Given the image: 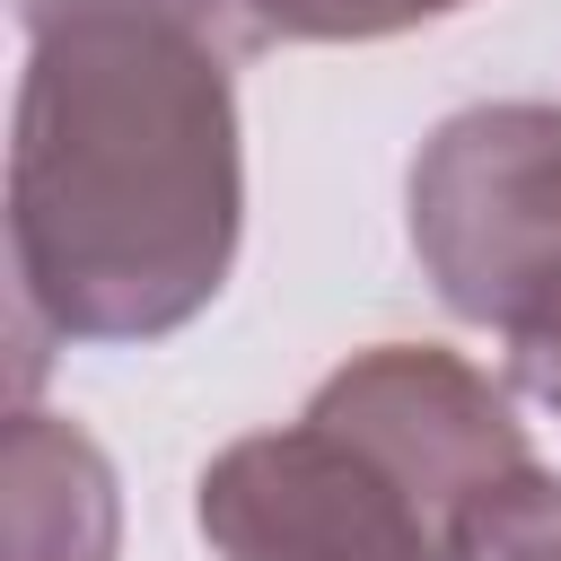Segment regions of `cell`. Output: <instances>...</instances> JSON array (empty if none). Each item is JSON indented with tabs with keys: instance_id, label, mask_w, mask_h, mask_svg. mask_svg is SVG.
<instances>
[{
	"instance_id": "obj_1",
	"label": "cell",
	"mask_w": 561,
	"mask_h": 561,
	"mask_svg": "<svg viewBox=\"0 0 561 561\" xmlns=\"http://www.w3.org/2000/svg\"><path fill=\"white\" fill-rule=\"evenodd\" d=\"M9 280L53 342H158L193 324L245 219L237 0H18Z\"/></svg>"
},
{
	"instance_id": "obj_2",
	"label": "cell",
	"mask_w": 561,
	"mask_h": 561,
	"mask_svg": "<svg viewBox=\"0 0 561 561\" xmlns=\"http://www.w3.org/2000/svg\"><path fill=\"white\" fill-rule=\"evenodd\" d=\"M412 254L465 324L561 316V105H465L412 158Z\"/></svg>"
},
{
	"instance_id": "obj_3",
	"label": "cell",
	"mask_w": 561,
	"mask_h": 561,
	"mask_svg": "<svg viewBox=\"0 0 561 561\" xmlns=\"http://www.w3.org/2000/svg\"><path fill=\"white\" fill-rule=\"evenodd\" d=\"M193 517L219 561H447L430 500L324 412L219 447Z\"/></svg>"
},
{
	"instance_id": "obj_4",
	"label": "cell",
	"mask_w": 561,
	"mask_h": 561,
	"mask_svg": "<svg viewBox=\"0 0 561 561\" xmlns=\"http://www.w3.org/2000/svg\"><path fill=\"white\" fill-rule=\"evenodd\" d=\"M333 430H351L359 447H377L421 500L438 526H456L491 482H508L517 465H535L508 394L465 368L456 351H430V342H377L359 351L351 368H333L316 386V403Z\"/></svg>"
},
{
	"instance_id": "obj_5",
	"label": "cell",
	"mask_w": 561,
	"mask_h": 561,
	"mask_svg": "<svg viewBox=\"0 0 561 561\" xmlns=\"http://www.w3.org/2000/svg\"><path fill=\"white\" fill-rule=\"evenodd\" d=\"M0 561H114V473L88 430L53 412H9Z\"/></svg>"
},
{
	"instance_id": "obj_6",
	"label": "cell",
	"mask_w": 561,
	"mask_h": 561,
	"mask_svg": "<svg viewBox=\"0 0 561 561\" xmlns=\"http://www.w3.org/2000/svg\"><path fill=\"white\" fill-rule=\"evenodd\" d=\"M447 561H561V473L517 465L508 482H491L447 526Z\"/></svg>"
},
{
	"instance_id": "obj_7",
	"label": "cell",
	"mask_w": 561,
	"mask_h": 561,
	"mask_svg": "<svg viewBox=\"0 0 561 561\" xmlns=\"http://www.w3.org/2000/svg\"><path fill=\"white\" fill-rule=\"evenodd\" d=\"M254 18V35H289V44H377L430 18H456L473 0H237Z\"/></svg>"
},
{
	"instance_id": "obj_8",
	"label": "cell",
	"mask_w": 561,
	"mask_h": 561,
	"mask_svg": "<svg viewBox=\"0 0 561 561\" xmlns=\"http://www.w3.org/2000/svg\"><path fill=\"white\" fill-rule=\"evenodd\" d=\"M508 368H517V386H526V394H543V403L561 412V316H552L543 333L508 342Z\"/></svg>"
}]
</instances>
